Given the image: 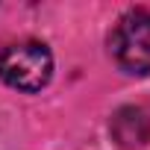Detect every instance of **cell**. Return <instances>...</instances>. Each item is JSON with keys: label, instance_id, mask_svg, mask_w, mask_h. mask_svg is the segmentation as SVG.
I'll return each instance as SVG.
<instances>
[{"label": "cell", "instance_id": "1", "mask_svg": "<svg viewBox=\"0 0 150 150\" xmlns=\"http://www.w3.org/2000/svg\"><path fill=\"white\" fill-rule=\"evenodd\" d=\"M53 77V56L41 41L9 44L0 53V80L18 91H41Z\"/></svg>", "mask_w": 150, "mask_h": 150}, {"label": "cell", "instance_id": "2", "mask_svg": "<svg viewBox=\"0 0 150 150\" xmlns=\"http://www.w3.org/2000/svg\"><path fill=\"white\" fill-rule=\"evenodd\" d=\"M109 53L115 65L127 74H150V12L132 9L127 12L112 35H109Z\"/></svg>", "mask_w": 150, "mask_h": 150}, {"label": "cell", "instance_id": "3", "mask_svg": "<svg viewBox=\"0 0 150 150\" xmlns=\"http://www.w3.org/2000/svg\"><path fill=\"white\" fill-rule=\"evenodd\" d=\"M109 129L121 147H141L150 138V115L141 106H121L112 115Z\"/></svg>", "mask_w": 150, "mask_h": 150}]
</instances>
